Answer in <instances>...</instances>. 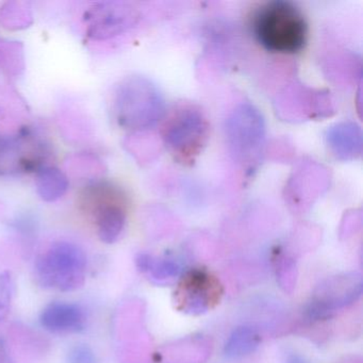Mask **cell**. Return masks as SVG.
<instances>
[{
    "mask_svg": "<svg viewBox=\"0 0 363 363\" xmlns=\"http://www.w3.org/2000/svg\"><path fill=\"white\" fill-rule=\"evenodd\" d=\"M255 40L272 54L293 56L307 45V20L301 10L286 0L261 4L250 16Z\"/></svg>",
    "mask_w": 363,
    "mask_h": 363,
    "instance_id": "obj_1",
    "label": "cell"
},
{
    "mask_svg": "<svg viewBox=\"0 0 363 363\" xmlns=\"http://www.w3.org/2000/svg\"><path fill=\"white\" fill-rule=\"evenodd\" d=\"M78 203L94 223L101 241L112 244L120 239L129 208L128 195L124 189L108 180H95L82 189Z\"/></svg>",
    "mask_w": 363,
    "mask_h": 363,
    "instance_id": "obj_2",
    "label": "cell"
},
{
    "mask_svg": "<svg viewBox=\"0 0 363 363\" xmlns=\"http://www.w3.org/2000/svg\"><path fill=\"white\" fill-rule=\"evenodd\" d=\"M162 112L160 94L144 78H128L116 89L113 114L123 128H147L161 118Z\"/></svg>",
    "mask_w": 363,
    "mask_h": 363,
    "instance_id": "obj_3",
    "label": "cell"
},
{
    "mask_svg": "<svg viewBox=\"0 0 363 363\" xmlns=\"http://www.w3.org/2000/svg\"><path fill=\"white\" fill-rule=\"evenodd\" d=\"M86 257L79 246L69 242L52 244L37 261L35 276L45 288L69 292L86 280Z\"/></svg>",
    "mask_w": 363,
    "mask_h": 363,
    "instance_id": "obj_4",
    "label": "cell"
},
{
    "mask_svg": "<svg viewBox=\"0 0 363 363\" xmlns=\"http://www.w3.org/2000/svg\"><path fill=\"white\" fill-rule=\"evenodd\" d=\"M165 144L176 160L191 163L203 152L208 139L209 125L203 112L193 106L174 110L162 127Z\"/></svg>",
    "mask_w": 363,
    "mask_h": 363,
    "instance_id": "obj_5",
    "label": "cell"
},
{
    "mask_svg": "<svg viewBox=\"0 0 363 363\" xmlns=\"http://www.w3.org/2000/svg\"><path fill=\"white\" fill-rule=\"evenodd\" d=\"M33 127L14 133H0V177L13 173H37L48 167L50 147Z\"/></svg>",
    "mask_w": 363,
    "mask_h": 363,
    "instance_id": "obj_6",
    "label": "cell"
},
{
    "mask_svg": "<svg viewBox=\"0 0 363 363\" xmlns=\"http://www.w3.org/2000/svg\"><path fill=\"white\" fill-rule=\"evenodd\" d=\"M362 293V278L350 273L329 278L318 286L306 307V315L311 320H327L337 310L347 307Z\"/></svg>",
    "mask_w": 363,
    "mask_h": 363,
    "instance_id": "obj_7",
    "label": "cell"
},
{
    "mask_svg": "<svg viewBox=\"0 0 363 363\" xmlns=\"http://www.w3.org/2000/svg\"><path fill=\"white\" fill-rule=\"evenodd\" d=\"M220 281L205 269H195L182 276L175 292L178 309L184 313H206L220 301Z\"/></svg>",
    "mask_w": 363,
    "mask_h": 363,
    "instance_id": "obj_8",
    "label": "cell"
},
{
    "mask_svg": "<svg viewBox=\"0 0 363 363\" xmlns=\"http://www.w3.org/2000/svg\"><path fill=\"white\" fill-rule=\"evenodd\" d=\"M140 14L125 3H97L86 10L84 16L86 35L91 39H111L135 26Z\"/></svg>",
    "mask_w": 363,
    "mask_h": 363,
    "instance_id": "obj_9",
    "label": "cell"
},
{
    "mask_svg": "<svg viewBox=\"0 0 363 363\" xmlns=\"http://www.w3.org/2000/svg\"><path fill=\"white\" fill-rule=\"evenodd\" d=\"M40 322L50 333H76L84 329L86 314L76 303L56 301L43 310Z\"/></svg>",
    "mask_w": 363,
    "mask_h": 363,
    "instance_id": "obj_10",
    "label": "cell"
},
{
    "mask_svg": "<svg viewBox=\"0 0 363 363\" xmlns=\"http://www.w3.org/2000/svg\"><path fill=\"white\" fill-rule=\"evenodd\" d=\"M135 262L140 271L147 274L158 284H167L182 273V267L175 259L157 258L152 255L140 254Z\"/></svg>",
    "mask_w": 363,
    "mask_h": 363,
    "instance_id": "obj_11",
    "label": "cell"
},
{
    "mask_svg": "<svg viewBox=\"0 0 363 363\" xmlns=\"http://www.w3.org/2000/svg\"><path fill=\"white\" fill-rule=\"evenodd\" d=\"M261 343V337L252 326L237 327L227 339L224 354L229 359H240L252 354Z\"/></svg>",
    "mask_w": 363,
    "mask_h": 363,
    "instance_id": "obj_12",
    "label": "cell"
},
{
    "mask_svg": "<svg viewBox=\"0 0 363 363\" xmlns=\"http://www.w3.org/2000/svg\"><path fill=\"white\" fill-rule=\"evenodd\" d=\"M35 186L42 199L46 201H55L61 199L69 189V179L57 167H44L35 173Z\"/></svg>",
    "mask_w": 363,
    "mask_h": 363,
    "instance_id": "obj_13",
    "label": "cell"
},
{
    "mask_svg": "<svg viewBox=\"0 0 363 363\" xmlns=\"http://www.w3.org/2000/svg\"><path fill=\"white\" fill-rule=\"evenodd\" d=\"M21 54L22 50L18 44L0 40V67L10 73H16L20 69Z\"/></svg>",
    "mask_w": 363,
    "mask_h": 363,
    "instance_id": "obj_14",
    "label": "cell"
},
{
    "mask_svg": "<svg viewBox=\"0 0 363 363\" xmlns=\"http://www.w3.org/2000/svg\"><path fill=\"white\" fill-rule=\"evenodd\" d=\"M7 25L8 28L20 29L22 27H26L31 23V16L28 10H23L21 8L12 7V4H9L7 7L3 8V11H0V23Z\"/></svg>",
    "mask_w": 363,
    "mask_h": 363,
    "instance_id": "obj_15",
    "label": "cell"
},
{
    "mask_svg": "<svg viewBox=\"0 0 363 363\" xmlns=\"http://www.w3.org/2000/svg\"><path fill=\"white\" fill-rule=\"evenodd\" d=\"M11 301V277L7 272H0V320H5L9 314Z\"/></svg>",
    "mask_w": 363,
    "mask_h": 363,
    "instance_id": "obj_16",
    "label": "cell"
},
{
    "mask_svg": "<svg viewBox=\"0 0 363 363\" xmlns=\"http://www.w3.org/2000/svg\"><path fill=\"white\" fill-rule=\"evenodd\" d=\"M67 363H99L92 348L86 344H76L69 350Z\"/></svg>",
    "mask_w": 363,
    "mask_h": 363,
    "instance_id": "obj_17",
    "label": "cell"
},
{
    "mask_svg": "<svg viewBox=\"0 0 363 363\" xmlns=\"http://www.w3.org/2000/svg\"><path fill=\"white\" fill-rule=\"evenodd\" d=\"M286 363H308L303 357L299 356V354H290V356L286 358Z\"/></svg>",
    "mask_w": 363,
    "mask_h": 363,
    "instance_id": "obj_18",
    "label": "cell"
}]
</instances>
